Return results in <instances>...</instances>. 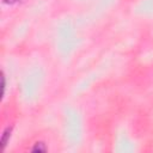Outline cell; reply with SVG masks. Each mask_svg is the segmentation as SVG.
<instances>
[{
	"mask_svg": "<svg viewBox=\"0 0 153 153\" xmlns=\"http://www.w3.org/2000/svg\"><path fill=\"white\" fill-rule=\"evenodd\" d=\"M24 0H2V2L7 4V5H17V4H20Z\"/></svg>",
	"mask_w": 153,
	"mask_h": 153,
	"instance_id": "obj_3",
	"label": "cell"
},
{
	"mask_svg": "<svg viewBox=\"0 0 153 153\" xmlns=\"http://www.w3.org/2000/svg\"><path fill=\"white\" fill-rule=\"evenodd\" d=\"M31 151L32 152H45L47 151V147H45L44 142H37V143H35V146L32 147Z\"/></svg>",
	"mask_w": 153,
	"mask_h": 153,
	"instance_id": "obj_2",
	"label": "cell"
},
{
	"mask_svg": "<svg viewBox=\"0 0 153 153\" xmlns=\"http://www.w3.org/2000/svg\"><path fill=\"white\" fill-rule=\"evenodd\" d=\"M1 80H2V84H1V86H2V96H4V93H5V86H6V82H5V75H4V73H2V76H1Z\"/></svg>",
	"mask_w": 153,
	"mask_h": 153,
	"instance_id": "obj_4",
	"label": "cell"
},
{
	"mask_svg": "<svg viewBox=\"0 0 153 153\" xmlns=\"http://www.w3.org/2000/svg\"><path fill=\"white\" fill-rule=\"evenodd\" d=\"M11 133H12V127H7V128L4 130L2 137H1V148H2V149H5L7 142H8L10 137H11Z\"/></svg>",
	"mask_w": 153,
	"mask_h": 153,
	"instance_id": "obj_1",
	"label": "cell"
}]
</instances>
